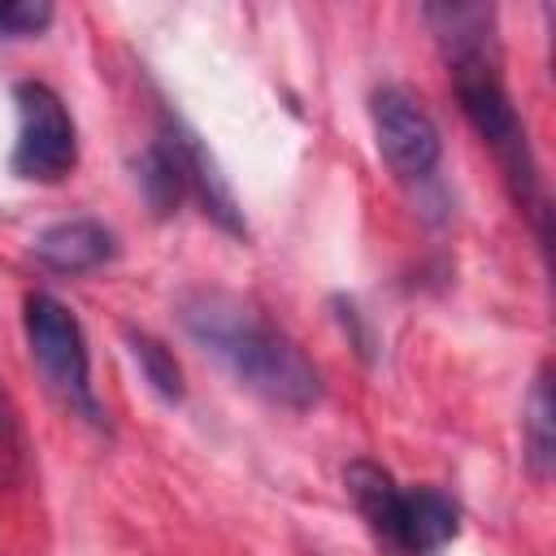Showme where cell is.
Returning a JSON list of instances; mask_svg holds the SVG:
<instances>
[{
  "mask_svg": "<svg viewBox=\"0 0 556 556\" xmlns=\"http://www.w3.org/2000/svg\"><path fill=\"white\" fill-rule=\"evenodd\" d=\"M22 326H26V343L30 356L39 365V374L48 378V387L87 421L100 426V404L91 391V352H87V334L78 326V317L48 291H30L22 300Z\"/></svg>",
  "mask_w": 556,
  "mask_h": 556,
  "instance_id": "3",
  "label": "cell"
},
{
  "mask_svg": "<svg viewBox=\"0 0 556 556\" xmlns=\"http://www.w3.org/2000/svg\"><path fill=\"white\" fill-rule=\"evenodd\" d=\"M126 343H130V356H135V365L143 369L148 387H152L161 400H169V404L182 400V369H178L174 352H169L161 339H152L148 330H130Z\"/></svg>",
  "mask_w": 556,
  "mask_h": 556,
  "instance_id": "12",
  "label": "cell"
},
{
  "mask_svg": "<svg viewBox=\"0 0 556 556\" xmlns=\"http://www.w3.org/2000/svg\"><path fill=\"white\" fill-rule=\"evenodd\" d=\"M35 261L52 274H91L104 261H113L117 239L104 222L91 217H70V222H52L39 239H35Z\"/></svg>",
  "mask_w": 556,
  "mask_h": 556,
  "instance_id": "7",
  "label": "cell"
},
{
  "mask_svg": "<svg viewBox=\"0 0 556 556\" xmlns=\"http://www.w3.org/2000/svg\"><path fill=\"white\" fill-rule=\"evenodd\" d=\"M135 182H139V195L148 200V208L156 217H169L178 213V204L191 195L187 191V165H182V148H178V135H174V122H165L161 139H152L139 161H135Z\"/></svg>",
  "mask_w": 556,
  "mask_h": 556,
  "instance_id": "8",
  "label": "cell"
},
{
  "mask_svg": "<svg viewBox=\"0 0 556 556\" xmlns=\"http://www.w3.org/2000/svg\"><path fill=\"white\" fill-rule=\"evenodd\" d=\"M343 486H348L356 513L369 521V530L391 547L395 521H400V500H404V491L395 486V478L382 465H374V460H352L343 469Z\"/></svg>",
  "mask_w": 556,
  "mask_h": 556,
  "instance_id": "10",
  "label": "cell"
},
{
  "mask_svg": "<svg viewBox=\"0 0 556 556\" xmlns=\"http://www.w3.org/2000/svg\"><path fill=\"white\" fill-rule=\"evenodd\" d=\"M17 139H13V174L22 182H61L78 165V130L65 100L48 83H17Z\"/></svg>",
  "mask_w": 556,
  "mask_h": 556,
  "instance_id": "4",
  "label": "cell"
},
{
  "mask_svg": "<svg viewBox=\"0 0 556 556\" xmlns=\"http://www.w3.org/2000/svg\"><path fill=\"white\" fill-rule=\"evenodd\" d=\"M369 122H374L378 152L395 178L421 182L434 174V165L443 156V139H439V126L430 122V113L408 91L378 87L369 96Z\"/></svg>",
  "mask_w": 556,
  "mask_h": 556,
  "instance_id": "5",
  "label": "cell"
},
{
  "mask_svg": "<svg viewBox=\"0 0 556 556\" xmlns=\"http://www.w3.org/2000/svg\"><path fill=\"white\" fill-rule=\"evenodd\" d=\"M182 330L230 369V378L282 408H313L321 400L317 365L282 334L269 317H261L248 300L230 291H191L178 304Z\"/></svg>",
  "mask_w": 556,
  "mask_h": 556,
  "instance_id": "1",
  "label": "cell"
},
{
  "mask_svg": "<svg viewBox=\"0 0 556 556\" xmlns=\"http://www.w3.org/2000/svg\"><path fill=\"white\" fill-rule=\"evenodd\" d=\"M521 439H526V465L534 478L552 473L556 460V404H552V374L539 369L534 387H530V404L521 417Z\"/></svg>",
  "mask_w": 556,
  "mask_h": 556,
  "instance_id": "11",
  "label": "cell"
},
{
  "mask_svg": "<svg viewBox=\"0 0 556 556\" xmlns=\"http://www.w3.org/2000/svg\"><path fill=\"white\" fill-rule=\"evenodd\" d=\"M0 452L4 456H22V421H17V408L4 395V387H0Z\"/></svg>",
  "mask_w": 556,
  "mask_h": 556,
  "instance_id": "14",
  "label": "cell"
},
{
  "mask_svg": "<svg viewBox=\"0 0 556 556\" xmlns=\"http://www.w3.org/2000/svg\"><path fill=\"white\" fill-rule=\"evenodd\" d=\"M52 26L48 0H0V35L4 39H30Z\"/></svg>",
  "mask_w": 556,
  "mask_h": 556,
  "instance_id": "13",
  "label": "cell"
},
{
  "mask_svg": "<svg viewBox=\"0 0 556 556\" xmlns=\"http://www.w3.org/2000/svg\"><path fill=\"white\" fill-rule=\"evenodd\" d=\"M456 534H460V508L443 491H434V486L404 491L395 539H391V547L400 556H439Z\"/></svg>",
  "mask_w": 556,
  "mask_h": 556,
  "instance_id": "6",
  "label": "cell"
},
{
  "mask_svg": "<svg viewBox=\"0 0 556 556\" xmlns=\"http://www.w3.org/2000/svg\"><path fill=\"white\" fill-rule=\"evenodd\" d=\"M174 135H178L182 165H187V191L200 200V208H204L222 230H230V235L243 239V235H248V222H243V213H239V204H235V195H230V187H226L217 161L204 152V143H200L187 126L174 122Z\"/></svg>",
  "mask_w": 556,
  "mask_h": 556,
  "instance_id": "9",
  "label": "cell"
},
{
  "mask_svg": "<svg viewBox=\"0 0 556 556\" xmlns=\"http://www.w3.org/2000/svg\"><path fill=\"white\" fill-rule=\"evenodd\" d=\"M447 70H452V87H456L460 113L482 135V143L500 156L513 200L534 217L539 239H547L543 178H539V161H534L530 139H526V126H521V117H517V109H513V100L504 91V78H500V48L447 56Z\"/></svg>",
  "mask_w": 556,
  "mask_h": 556,
  "instance_id": "2",
  "label": "cell"
}]
</instances>
